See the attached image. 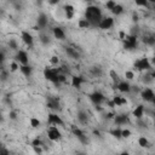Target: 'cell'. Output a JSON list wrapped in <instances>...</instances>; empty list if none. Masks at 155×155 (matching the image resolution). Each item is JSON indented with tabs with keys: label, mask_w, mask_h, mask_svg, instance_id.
<instances>
[{
	"label": "cell",
	"mask_w": 155,
	"mask_h": 155,
	"mask_svg": "<svg viewBox=\"0 0 155 155\" xmlns=\"http://www.w3.org/2000/svg\"><path fill=\"white\" fill-rule=\"evenodd\" d=\"M39 39H40V43H41L43 45H49V44H50V36L46 35V34H41V35L39 36Z\"/></svg>",
	"instance_id": "obj_30"
},
{
	"label": "cell",
	"mask_w": 155,
	"mask_h": 155,
	"mask_svg": "<svg viewBox=\"0 0 155 155\" xmlns=\"http://www.w3.org/2000/svg\"><path fill=\"white\" fill-rule=\"evenodd\" d=\"M9 116H10L11 120H16V119H17V113H16V112H10Z\"/></svg>",
	"instance_id": "obj_44"
},
{
	"label": "cell",
	"mask_w": 155,
	"mask_h": 155,
	"mask_svg": "<svg viewBox=\"0 0 155 155\" xmlns=\"http://www.w3.org/2000/svg\"><path fill=\"white\" fill-rule=\"evenodd\" d=\"M52 34H53V36H55L56 39H58V40H63V39L65 38V33H64L63 28H61V27H55V28H52Z\"/></svg>",
	"instance_id": "obj_16"
},
{
	"label": "cell",
	"mask_w": 155,
	"mask_h": 155,
	"mask_svg": "<svg viewBox=\"0 0 155 155\" xmlns=\"http://www.w3.org/2000/svg\"><path fill=\"white\" fill-rule=\"evenodd\" d=\"M132 20H133L134 22H137V21H138V15H137L136 12H133V16H132Z\"/></svg>",
	"instance_id": "obj_49"
},
{
	"label": "cell",
	"mask_w": 155,
	"mask_h": 155,
	"mask_svg": "<svg viewBox=\"0 0 155 155\" xmlns=\"http://www.w3.org/2000/svg\"><path fill=\"white\" fill-rule=\"evenodd\" d=\"M122 100H124L122 96H119V95L114 96L113 97V102H114L115 107H122Z\"/></svg>",
	"instance_id": "obj_27"
},
{
	"label": "cell",
	"mask_w": 155,
	"mask_h": 155,
	"mask_svg": "<svg viewBox=\"0 0 155 155\" xmlns=\"http://www.w3.org/2000/svg\"><path fill=\"white\" fill-rule=\"evenodd\" d=\"M4 59H5V53H4V51H3L2 53H0V61L4 62Z\"/></svg>",
	"instance_id": "obj_50"
},
{
	"label": "cell",
	"mask_w": 155,
	"mask_h": 155,
	"mask_svg": "<svg viewBox=\"0 0 155 155\" xmlns=\"http://www.w3.org/2000/svg\"><path fill=\"white\" fill-rule=\"evenodd\" d=\"M125 104H127V100H126V98L122 100V106H125Z\"/></svg>",
	"instance_id": "obj_53"
},
{
	"label": "cell",
	"mask_w": 155,
	"mask_h": 155,
	"mask_svg": "<svg viewBox=\"0 0 155 155\" xmlns=\"http://www.w3.org/2000/svg\"><path fill=\"white\" fill-rule=\"evenodd\" d=\"M138 145H139L141 148H149V147H150V143H149V141H148L147 137L142 136V137L138 138Z\"/></svg>",
	"instance_id": "obj_22"
},
{
	"label": "cell",
	"mask_w": 155,
	"mask_h": 155,
	"mask_svg": "<svg viewBox=\"0 0 155 155\" xmlns=\"http://www.w3.org/2000/svg\"><path fill=\"white\" fill-rule=\"evenodd\" d=\"M151 64H154V65H155V56L151 58Z\"/></svg>",
	"instance_id": "obj_54"
},
{
	"label": "cell",
	"mask_w": 155,
	"mask_h": 155,
	"mask_svg": "<svg viewBox=\"0 0 155 155\" xmlns=\"http://www.w3.org/2000/svg\"><path fill=\"white\" fill-rule=\"evenodd\" d=\"M65 53H67L70 58H74V59H78V58L80 57L79 52H78L75 49H73V47H67V49H65Z\"/></svg>",
	"instance_id": "obj_21"
},
{
	"label": "cell",
	"mask_w": 155,
	"mask_h": 155,
	"mask_svg": "<svg viewBox=\"0 0 155 155\" xmlns=\"http://www.w3.org/2000/svg\"><path fill=\"white\" fill-rule=\"evenodd\" d=\"M131 131L128 130V128H124L122 130V138H128V137H131Z\"/></svg>",
	"instance_id": "obj_38"
},
{
	"label": "cell",
	"mask_w": 155,
	"mask_h": 155,
	"mask_svg": "<svg viewBox=\"0 0 155 155\" xmlns=\"http://www.w3.org/2000/svg\"><path fill=\"white\" fill-rule=\"evenodd\" d=\"M47 122H49L50 125H56V126H63V125H64V122H63V120L61 119V116H58V115L55 114V113L49 114Z\"/></svg>",
	"instance_id": "obj_12"
},
{
	"label": "cell",
	"mask_w": 155,
	"mask_h": 155,
	"mask_svg": "<svg viewBox=\"0 0 155 155\" xmlns=\"http://www.w3.org/2000/svg\"><path fill=\"white\" fill-rule=\"evenodd\" d=\"M120 155H130V154H128V153H127V151H122V153H121V154H120Z\"/></svg>",
	"instance_id": "obj_55"
},
{
	"label": "cell",
	"mask_w": 155,
	"mask_h": 155,
	"mask_svg": "<svg viewBox=\"0 0 155 155\" xmlns=\"http://www.w3.org/2000/svg\"><path fill=\"white\" fill-rule=\"evenodd\" d=\"M47 137H49L50 141L56 142V141H59V139H61L62 133H61V131H59L56 126H51V127H49V130H47Z\"/></svg>",
	"instance_id": "obj_7"
},
{
	"label": "cell",
	"mask_w": 155,
	"mask_h": 155,
	"mask_svg": "<svg viewBox=\"0 0 155 155\" xmlns=\"http://www.w3.org/2000/svg\"><path fill=\"white\" fill-rule=\"evenodd\" d=\"M47 108L49 109H52V110H58L59 109V102H58V100L49 98L47 100Z\"/></svg>",
	"instance_id": "obj_19"
},
{
	"label": "cell",
	"mask_w": 155,
	"mask_h": 155,
	"mask_svg": "<svg viewBox=\"0 0 155 155\" xmlns=\"http://www.w3.org/2000/svg\"><path fill=\"white\" fill-rule=\"evenodd\" d=\"M110 134H112L113 137H115L116 139H120V138H122V130L115 128V130H113V131L110 132Z\"/></svg>",
	"instance_id": "obj_29"
},
{
	"label": "cell",
	"mask_w": 155,
	"mask_h": 155,
	"mask_svg": "<svg viewBox=\"0 0 155 155\" xmlns=\"http://www.w3.org/2000/svg\"><path fill=\"white\" fill-rule=\"evenodd\" d=\"M143 43H144L145 45L154 46V45H155V38H154V35H148V36H144Z\"/></svg>",
	"instance_id": "obj_25"
},
{
	"label": "cell",
	"mask_w": 155,
	"mask_h": 155,
	"mask_svg": "<svg viewBox=\"0 0 155 155\" xmlns=\"http://www.w3.org/2000/svg\"><path fill=\"white\" fill-rule=\"evenodd\" d=\"M115 116H116V114H114V113H107V115H106V118H107V119H109V120H110V119H113V120H114V118H115Z\"/></svg>",
	"instance_id": "obj_45"
},
{
	"label": "cell",
	"mask_w": 155,
	"mask_h": 155,
	"mask_svg": "<svg viewBox=\"0 0 155 155\" xmlns=\"http://www.w3.org/2000/svg\"><path fill=\"white\" fill-rule=\"evenodd\" d=\"M20 70H21V73H22L24 76H27V78H29V76L33 74V68H32L29 64H27V65H21V67H20Z\"/></svg>",
	"instance_id": "obj_20"
},
{
	"label": "cell",
	"mask_w": 155,
	"mask_h": 155,
	"mask_svg": "<svg viewBox=\"0 0 155 155\" xmlns=\"http://www.w3.org/2000/svg\"><path fill=\"white\" fill-rule=\"evenodd\" d=\"M116 89L120 91V92H122V93H128L130 91H131V85H130V83L128 81H120V83H118L116 84Z\"/></svg>",
	"instance_id": "obj_14"
},
{
	"label": "cell",
	"mask_w": 155,
	"mask_h": 155,
	"mask_svg": "<svg viewBox=\"0 0 155 155\" xmlns=\"http://www.w3.org/2000/svg\"><path fill=\"white\" fill-rule=\"evenodd\" d=\"M78 27H79L80 29H87V28H90V27H91V24L89 23V21H87V20L81 18V20H79V22H78Z\"/></svg>",
	"instance_id": "obj_23"
},
{
	"label": "cell",
	"mask_w": 155,
	"mask_h": 155,
	"mask_svg": "<svg viewBox=\"0 0 155 155\" xmlns=\"http://www.w3.org/2000/svg\"><path fill=\"white\" fill-rule=\"evenodd\" d=\"M21 39H22V41H23L28 47H33V45H34V38H33V35H32L29 32L23 30L22 34H21Z\"/></svg>",
	"instance_id": "obj_11"
},
{
	"label": "cell",
	"mask_w": 155,
	"mask_h": 155,
	"mask_svg": "<svg viewBox=\"0 0 155 155\" xmlns=\"http://www.w3.org/2000/svg\"><path fill=\"white\" fill-rule=\"evenodd\" d=\"M85 81V79L83 76H73L71 78V86L75 87V89H80L81 87V84Z\"/></svg>",
	"instance_id": "obj_18"
},
{
	"label": "cell",
	"mask_w": 155,
	"mask_h": 155,
	"mask_svg": "<svg viewBox=\"0 0 155 155\" xmlns=\"http://www.w3.org/2000/svg\"><path fill=\"white\" fill-rule=\"evenodd\" d=\"M114 122L116 126H122V125H126L128 122V118L126 114H119L114 118Z\"/></svg>",
	"instance_id": "obj_15"
},
{
	"label": "cell",
	"mask_w": 155,
	"mask_h": 155,
	"mask_svg": "<svg viewBox=\"0 0 155 155\" xmlns=\"http://www.w3.org/2000/svg\"><path fill=\"white\" fill-rule=\"evenodd\" d=\"M93 133L96 134V136H100L101 133H100V131H97V130H93Z\"/></svg>",
	"instance_id": "obj_52"
},
{
	"label": "cell",
	"mask_w": 155,
	"mask_h": 155,
	"mask_svg": "<svg viewBox=\"0 0 155 155\" xmlns=\"http://www.w3.org/2000/svg\"><path fill=\"white\" fill-rule=\"evenodd\" d=\"M133 67H134V69H136V70L145 71V70H150V69H151V63L149 62V59H148V58L143 57V58L137 59V61L134 62Z\"/></svg>",
	"instance_id": "obj_3"
},
{
	"label": "cell",
	"mask_w": 155,
	"mask_h": 155,
	"mask_svg": "<svg viewBox=\"0 0 155 155\" xmlns=\"http://www.w3.org/2000/svg\"><path fill=\"white\" fill-rule=\"evenodd\" d=\"M113 26H114V18L113 17H103V20L101 21L98 28L103 29V30H107V29H110Z\"/></svg>",
	"instance_id": "obj_10"
},
{
	"label": "cell",
	"mask_w": 155,
	"mask_h": 155,
	"mask_svg": "<svg viewBox=\"0 0 155 155\" xmlns=\"http://www.w3.org/2000/svg\"><path fill=\"white\" fill-rule=\"evenodd\" d=\"M122 41H124V49L126 50H134L137 47V36L133 34L126 35V38Z\"/></svg>",
	"instance_id": "obj_4"
},
{
	"label": "cell",
	"mask_w": 155,
	"mask_h": 155,
	"mask_svg": "<svg viewBox=\"0 0 155 155\" xmlns=\"http://www.w3.org/2000/svg\"><path fill=\"white\" fill-rule=\"evenodd\" d=\"M47 24H49V18H47V16L45 15V14H40L39 16H38V20H36V26H38V28L41 30V29H45L46 27H47Z\"/></svg>",
	"instance_id": "obj_13"
},
{
	"label": "cell",
	"mask_w": 155,
	"mask_h": 155,
	"mask_svg": "<svg viewBox=\"0 0 155 155\" xmlns=\"http://www.w3.org/2000/svg\"><path fill=\"white\" fill-rule=\"evenodd\" d=\"M29 122H30V126H32L33 128H38V127H40V125H41L40 120L36 119V118H30Z\"/></svg>",
	"instance_id": "obj_28"
},
{
	"label": "cell",
	"mask_w": 155,
	"mask_h": 155,
	"mask_svg": "<svg viewBox=\"0 0 155 155\" xmlns=\"http://www.w3.org/2000/svg\"><path fill=\"white\" fill-rule=\"evenodd\" d=\"M89 97H90V101H91L95 106H101L103 102H106V101H107L106 96H104L102 92H100V91H95V92H92Z\"/></svg>",
	"instance_id": "obj_5"
},
{
	"label": "cell",
	"mask_w": 155,
	"mask_h": 155,
	"mask_svg": "<svg viewBox=\"0 0 155 155\" xmlns=\"http://www.w3.org/2000/svg\"><path fill=\"white\" fill-rule=\"evenodd\" d=\"M151 103H153V104H154V107H155V98L153 100V102H151Z\"/></svg>",
	"instance_id": "obj_56"
},
{
	"label": "cell",
	"mask_w": 155,
	"mask_h": 155,
	"mask_svg": "<svg viewBox=\"0 0 155 155\" xmlns=\"http://www.w3.org/2000/svg\"><path fill=\"white\" fill-rule=\"evenodd\" d=\"M85 20H87L92 27H98L101 21L103 20L101 9L98 6H95V5L87 6L85 10Z\"/></svg>",
	"instance_id": "obj_1"
},
{
	"label": "cell",
	"mask_w": 155,
	"mask_h": 155,
	"mask_svg": "<svg viewBox=\"0 0 155 155\" xmlns=\"http://www.w3.org/2000/svg\"><path fill=\"white\" fill-rule=\"evenodd\" d=\"M115 6H116V3L113 2V0H110V2H107V3H106V8H107V10H109V11H112Z\"/></svg>",
	"instance_id": "obj_35"
},
{
	"label": "cell",
	"mask_w": 155,
	"mask_h": 155,
	"mask_svg": "<svg viewBox=\"0 0 155 155\" xmlns=\"http://www.w3.org/2000/svg\"><path fill=\"white\" fill-rule=\"evenodd\" d=\"M154 38H155V35H154Z\"/></svg>",
	"instance_id": "obj_57"
},
{
	"label": "cell",
	"mask_w": 155,
	"mask_h": 155,
	"mask_svg": "<svg viewBox=\"0 0 155 155\" xmlns=\"http://www.w3.org/2000/svg\"><path fill=\"white\" fill-rule=\"evenodd\" d=\"M61 74V68H50V67H46L44 69V76L45 79L53 83V84H58V76Z\"/></svg>",
	"instance_id": "obj_2"
},
{
	"label": "cell",
	"mask_w": 155,
	"mask_h": 155,
	"mask_svg": "<svg viewBox=\"0 0 155 155\" xmlns=\"http://www.w3.org/2000/svg\"><path fill=\"white\" fill-rule=\"evenodd\" d=\"M125 78H126V80H133L134 79V71L133 70H126Z\"/></svg>",
	"instance_id": "obj_32"
},
{
	"label": "cell",
	"mask_w": 155,
	"mask_h": 155,
	"mask_svg": "<svg viewBox=\"0 0 155 155\" xmlns=\"http://www.w3.org/2000/svg\"><path fill=\"white\" fill-rule=\"evenodd\" d=\"M141 97L145 102H153V100L155 98V93H154V91L151 89L145 87V89H143L141 91Z\"/></svg>",
	"instance_id": "obj_9"
},
{
	"label": "cell",
	"mask_w": 155,
	"mask_h": 155,
	"mask_svg": "<svg viewBox=\"0 0 155 155\" xmlns=\"http://www.w3.org/2000/svg\"><path fill=\"white\" fill-rule=\"evenodd\" d=\"M78 120H79L81 124H86L87 120H89V116L85 112H79L78 113Z\"/></svg>",
	"instance_id": "obj_24"
},
{
	"label": "cell",
	"mask_w": 155,
	"mask_h": 155,
	"mask_svg": "<svg viewBox=\"0 0 155 155\" xmlns=\"http://www.w3.org/2000/svg\"><path fill=\"white\" fill-rule=\"evenodd\" d=\"M122 12H124V6L120 5V4H116V6L112 10V14L115 15V16H119V15H121Z\"/></svg>",
	"instance_id": "obj_26"
},
{
	"label": "cell",
	"mask_w": 155,
	"mask_h": 155,
	"mask_svg": "<svg viewBox=\"0 0 155 155\" xmlns=\"http://www.w3.org/2000/svg\"><path fill=\"white\" fill-rule=\"evenodd\" d=\"M150 75H151V78H153V79H155V69L151 71V74H150Z\"/></svg>",
	"instance_id": "obj_51"
},
{
	"label": "cell",
	"mask_w": 155,
	"mask_h": 155,
	"mask_svg": "<svg viewBox=\"0 0 155 155\" xmlns=\"http://www.w3.org/2000/svg\"><path fill=\"white\" fill-rule=\"evenodd\" d=\"M0 155H10V151L3 147V148H2V153H0Z\"/></svg>",
	"instance_id": "obj_46"
},
{
	"label": "cell",
	"mask_w": 155,
	"mask_h": 155,
	"mask_svg": "<svg viewBox=\"0 0 155 155\" xmlns=\"http://www.w3.org/2000/svg\"><path fill=\"white\" fill-rule=\"evenodd\" d=\"M107 104H108V107H109V108H114V107H115V104H114L113 100H110V101H108V100H107Z\"/></svg>",
	"instance_id": "obj_47"
},
{
	"label": "cell",
	"mask_w": 155,
	"mask_h": 155,
	"mask_svg": "<svg viewBox=\"0 0 155 155\" xmlns=\"http://www.w3.org/2000/svg\"><path fill=\"white\" fill-rule=\"evenodd\" d=\"M110 76H112V79H113L114 81H118V80H119V75H118L114 70H112V71H110Z\"/></svg>",
	"instance_id": "obj_42"
},
{
	"label": "cell",
	"mask_w": 155,
	"mask_h": 155,
	"mask_svg": "<svg viewBox=\"0 0 155 155\" xmlns=\"http://www.w3.org/2000/svg\"><path fill=\"white\" fill-rule=\"evenodd\" d=\"M132 114H133V116H134L136 119L141 120V119L143 118V115H144V106H143V104H138V106L133 109Z\"/></svg>",
	"instance_id": "obj_17"
},
{
	"label": "cell",
	"mask_w": 155,
	"mask_h": 155,
	"mask_svg": "<svg viewBox=\"0 0 155 155\" xmlns=\"http://www.w3.org/2000/svg\"><path fill=\"white\" fill-rule=\"evenodd\" d=\"M33 149H34V151L36 153V154H41V147H33Z\"/></svg>",
	"instance_id": "obj_48"
},
{
	"label": "cell",
	"mask_w": 155,
	"mask_h": 155,
	"mask_svg": "<svg viewBox=\"0 0 155 155\" xmlns=\"http://www.w3.org/2000/svg\"><path fill=\"white\" fill-rule=\"evenodd\" d=\"M64 12L65 14H74V6L70 5V4L64 5Z\"/></svg>",
	"instance_id": "obj_36"
},
{
	"label": "cell",
	"mask_w": 155,
	"mask_h": 155,
	"mask_svg": "<svg viewBox=\"0 0 155 155\" xmlns=\"http://www.w3.org/2000/svg\"><path fill=\"white\" fill-rule=\"evenodd\" d=\"M15 61L17 63H20L21 65H27L29 64V57H28V53L23 50H18L16 52V56H15Z\"/></svg>",
	"instance_id": "obj_6"
},
{
	"label": "cell",
	"mask_w": 155,
	"mask_h": 155,
	"mask_svg": "<svg viewBox=\"0 0 155 155\" xmlns=\"http://www.w3.org/2000/svg\"><path fill=\"white\" fill-rule=\"evenodd\" d=\"M43 145H44V142L40 138H35L32 141V147H43Z\"/></svg>",
	"instance_id": "obj_34"
},
{
	"label": "cell",
	"mask_w": 155,
	"mask_h": 155,
	"mask_svg": "<svg viewBox=\"0 0 155 155\" xmlns=\"http://www.w3.org/2000/svg\"><path fill=\"white\" fill-rule=\"evenodd\" d=\"M8 75H9V71L5 70V69H3V70H2V80H3V81H5V80L8 79Z\"/></svg>",
	"instance_id": "obj_41"
},
{
	"label": "cell",
	"mask_w": 155,
	"mask_h": 155,
	"mask_svg": "<svg viewBox=\"0 0 155 155\" xmlns=\"http://www.w3.org/2000/svg\"><path fill=\"white\" fill-rule=\"evenodd\" d=\"M9 47L11 50H14V51H18V44H17V41L15 39H10L9 40Z\"/></svg>",
	"instance_id": "obj_31"
},
{
	"label": "cell",
	"mask_w": 155,
	"mask_h": 155,
	"mask_svg": "<svg viewBox=\"0 0 155 155\" xmlns=\"http://www.w3.org/2000/svg\"><path fill=\"white\" fill-rule=\"evenodd\" d=\"M71 132H73V134L78 138V139H79L81 143H84V144H86L87 142H89V139H87V136L79 128V127H78V126H71Z\"/></svg>",
	"instance_id": "obj_8"
},
{
	"label": "cell",
	"mask_w": 155,
	"mask_h": 155,
	"mask_svg": "<svg viewBox=\"0 0 155 155\" xmlns=\"http://www.w3.org/2000/svg\"><path fill=\"white\" fill-rule=\"evenodd\" d=\"M91 71H92L93 75H101V74H102V69H101L100 67H93Z\"/></svg>",
	"instance_id": "obj_37"
},
{
	"label": "cell",
	"mask_w": 155,
	"mask_h": 155,
	"mask_svg": "<svg viewBox=\"0 0 155 155\" xmlns=\"http://www.w3.org/2000/svg\"><path fill=\"white\" fill-rule=\"evenodd\" d=\"M136 5L137 6H143V8H148V2H136Z\"/></svg>",
	"instance_id": "obj_43"
},
{
	"label": "cell",
	"mask_w": 155,
	"mask_h": 155,
	"mask_svg": "<svg viewBox=\"0 0 155 155\" xmlns=\"http://www.w3.org/2000/svg\"><path fill=\"white\" fill-rule=\"evenodd\" d=\"M67 81V76H65V74H59V76H58V83L61 84V83H65Z\"/></svg>",
	"instance_id": "obj_40"
},
{
	"label": "cell",
	"mask_w": 155,
	"mask_h": 155,
	"mask_svg": "<svg viewBox=\"0 0 155 155\" xmlns=\"http://www.w3.org/2000/svg\"><path fill=\"white\" fill-rule=\"evenodd\" d=\"M50 63H51V64H53V65H56V64H58V63H59V58H58L57 56H52V57L50 58Z\"/></svg>",
	"instance_id": "obj_39"
},
{
	"label": "cell",
	"mask_w": 155,
	"mask_h": 155,
	"mask_svg": "<svg viewBox=\"0 0 155 155\" xmlns=\"http://www.w3.org/2000/svg\"><path fill=\"white\" fill-rule=\"evenodd\" d=\"M20 67H21V64L20 63H17L16 61H14L11 64H10V71H16V70H18L20 69Z\"/></svg>",
	"instance_id": "obj_33"
}]
</instances>
